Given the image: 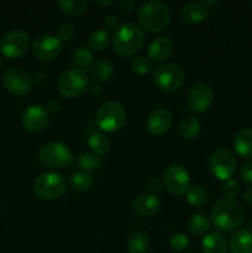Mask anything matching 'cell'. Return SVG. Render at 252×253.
Here are the masks:
<instances>
[{
  "mask_svg": "<svg viewBox=\"0 0 252 253\" xmlns=\"http://www.w3.org/2000/svg\"><path fill=\"white\" fill-rule=\"evenodd\" d=\"M114 76V66L108 61H100L91 68V78L98 83L110 81Z\"/></svg>",
  "mask_w": 252,
  "mask_h": 253,
  "instance_id": "d4e9b609",
  "label": "cell"
},
{
  "mask_svg": "<svg viewBox=\"0 0 252 253\" xmlns=\"http://www.w3.org/2000/svg\"><path fill=\"white\" fill-rule=\"evenodd\" d=\"M189 230L195 235H203L209 230L210 220L203 214H195L189 220Z\"/></svg>",
  "mask_w": 252,
  "mask_h": 253,
  "instance_id": "d6a6232c",
  "label": "cell"
},
{
  "mask_svg": "<svg viewBox=\"0 0 252 253\" xmlns=\"http://www.w3.org/2000/svg\"><path fill=\"white\" fill-rule=\"evenodd\" d=\"M94 184V179L88 172H77L69 178V185L77 192H86Z\"/></svg>",
  "mask_w": 252,
  "mask_h": 253,
  "instance_id": "484cf974",
  "label": "cell"
},
{
  "mask_svg": "<svg viewBox=\"0 0 252 253\" xmlns=\"http://www.w3.org/2000/svg\"><path fill=\"white\" fill-rule=\"evenodd\" d=\"M210 217L217 231H234L242 222V209L236 200L221 198L215 203Z\"/></svg>",
  "mask_w": 252,
  "mask_h": 253,
  "instance_id": "7a4b0ae2",
  "label": "cell"
},
{
  "mask_svg": "<svg viewBox=\"0 0 252 253\" xmlns=\"http://www.w3.org/2000/svg\"><path fill=\"white\" fill-rule=\"evenodd\" d=\"M209 168L212 174L220 180H229L236 170V160L230 151L217 148L209 157Z\"/></svg>",
  "mask_w": 252,
  "mask_h": 253,
  "instance_id": "9c48e42d",
  "label": "cell"
},
{
  "mask_svg": "<svg viewBox=\"0 0 252 253\" xmlns=\"http://www.w3.org/2000/svg\"><path fill=\"white\" fill-rule=\"evenodd\" d=\"M0 67H1V61H0Z\"/></svg>",
  "mask_w": 252,
  "mask_h": 253,
  "instance_id": "bcb514c9",
  "label": "cell"
},
{
  "mask_svg": "<svg viewBox=\"0 0 252 253\" xmlns=\"http://www.w3.org/2000/svg\"><path fill=\"white\" fill-rule=\"evenodd\" d=\"M30 47V37L26 32L14 30L4 36L0 42V49L2 54L9 58H19L22 57Z\"/></svg>",
  "mask_w": 252,
  "mask_h": 253,
  "instance_id": "8fae6325",
  "label": "cell"
},
{
  "mask_svg": "<svg viewBox=\"0 0 252 253\" xmlns=\"http://www.w3.org/2000/svg\"><path fill=\"white\" fill-rule=\"evenodd\" d=\"M200 4L204 5V6L207 7V6H214V5L219 4V1H207V0H202V1H200Z\"/></svg>",
  "mask_w": 252,
  "mask_h": 253,
  "instance_id": "f6af8a7d",
  "label": "cell"
},
{
  "mask_svg": "<svg viewBox=\"0 0 252 253\" xmlns=\"http://www.w3.org/2000/svg\"><path fill=\"white\" fill-rule=\"evenodd\" d=\"M188 245H189V240L183 234H175L170 239V247L175 251H183L187 249Z\"/></svg>",
  "mask_w": 252,
  "mask_h": 253,
  "instance_id": "8d00e7d4",
  "label": "cell"
},
{
  "mask_svg": "<svg viewBox=\"0 0 252 253\" xmlns=\"http://www.w3.org/2000/svg\"><path fill=\"white\" fill-rule=\"evenodd\" d=\"M173 51V43L167 37H158L153 40L148 46V58L156 63H162L169 58Z\"/></svg>",
  "mask_w": 252,
  "mask_h": 253,
  "instance_id": "e0dca14e",
  "label": "cell"
},
{
  "mask_svg": "<svg viewBox=\"0 0 252 253\" xmlns=\"http://www.w3.org/2000/svg\"><path fill=\"white\" fill-rule=\"evenodd\" d=\"M172 126V115L166 109H157L152 111L146 121V127L152 135H163Z\"/></svg>",
  "mask_w": 252,
  "mask_h": 253,
  "instance_id": "2e32d148",
  "label": "cell"
},
{
  "mask_svg": "<svg viewBox=\"0 0 252 253\" xmlns=\"http://www.w3.org/2000/svg\"><path fill=\"white\" fill-rule=\"evenodd\" d=\"M153 79H155L156 85L161 90L166 91V93H173L183 85L184 73L177 64L163 63L156 69Z\"/></svg>",
  "mask_w": 252,
  "mask_h": 253,
  "instance_id": "ba28073f",
  "label": "cell"
},
{
  "mask_svg": "<svg viewBox=\"0 0 252 253\" xmlns=\"http://www.w3.org/2000/svg\"><path fill=\"white\" fill-rule=\"evenodd\" d=\"M118 16H115V15L113 14L106 15L105 19H104V24H105L106 27H109V29H115V27L118 26Z\"/></svg>",
  "mask_w": 252,
  "mask_h": 253,
  "instance_id": "f35d334b",
  "label": "cell"
},
{
  "mask_svg": "<svg viewBox=\"0 0 252 253\" xmlns=\"http://www.w3.org/2000/svg\"><path fill=\"white\" fill-rule=\"evenodd\" d=\"M41 163L49 168H63L73 162L71 148L62 142H49L39 153Z\"/></svg>",
  "mask_w": 252,
  "mask_h": 253,
  "instance_id": "52a82bcc",
  "label": "cell"
},
{
  "mask_svg": "<svg viewBox=\"0 0 252 253\" xmlns=\"http://www.w3.org/2000/svg\"><path fill=\"white\" fill-rule=\"evenodd\" d=\"M251 4H252V1H251Z\"/></svg>",
  "mask_w": 252,
  "mask_h": 253,
  "instance_id": "681fc988",
  "label": "cell"
},
{
  "mask_svg": "<svg viewBox=\"0 0 252 253\" xmlns=\"http://www.w3.org/2000/svg\"><path fill=\"white\" fill-rule=\"evenodd\" d=\"M234 146L237 155L245 160H252V128H241L234 138Z\"/></svg>",
  "mask_w": 252,
  "mask_h": 253,
  "instance_id": "44dd1931",
  "label": "cell"
},
{
  "mask_svg": "<svg viewBox=\"0 0 252 253\" xmlns=\"http://www.w3.org/2000/svg\"><path fill=\"white\" fill-rule=\"evenodd\" d=\"M240 175H241L242 182L246 183V184H251L252 183V162L246 163V165L242 167Z\"/></svg>",
  "mask_w": 252,
  "mask_h": 253,
  "instance_id": "74e56055",
  "label": "cell"
},
{
  "mask_svg": "<svg viewBox=\"0 0 252 253\" xmlns=\"http://www.w3.org/2000/svg\"><path fill=\"white\" fill-rule=\"evenodd\" d=\"M242 197H244L245 202L252 204V187L247 188V189L244 192V194H242Z\"/></svg>",
  "mask_w": 252,
  "mask_h": 253,
  "instance_id": "7bdbcfd3",
  "label": "cell"
},
{
  "mask_svg": "<svg viewBox=\"0 0 252 253\" xmlns=\"http://www.w3.org/2000/svg\"><path fill=\"white\" fill-rule=\"evenodd\" d=\"M93 53L86 47H78L77 49H74L73 54H72V62L78 67V69H82V71L89 68L93 63Z\"/></svg>",
  "mask_w": 252,
  "mask_h": 253,
  "instance_id": "4316f807",
  "label": "cell"
},
{
  "mask_svg": "<svg viewBox=\"0 0 252 253\" xmlns=\"http://www.w3.org/2000/svg\"><path fill=\"white\" fill-rule=\"evenodd\" d=\"M88 146L94 155L104 156L109 152L110 142L103 132L95 130L88 136Z\"/></svg>",
  "mask_w": 252,
  "mask_h": 253,
  "instance_id": "603a6c76",
  "label": "cell"
},
{
  "mask_svg": "<svg viewBox=\"0 0 252 253\" xmlns=\"http://www.w3.org/2000/svg\"><path fill=\"white\" fill-rule=\"evenodd\" d=\"M61 109V103H59L57 99H51V100L47 101V105H46V110L48 113H57V111Z\"/></svg>",
  "mask_w": 252,
  "mask_h": 253,
  "instance_id": "ab89813d",
  "label": "cell"
},
{
  "mask_svg": "<svg viewBox=\"0 0 252 253\" xmlns=\"http://www.w3.org/2000/svg\"><path fill=\"white\" fill-rule=\"evenodd\" d=\"M160 208V200L155 194H142L133 202V211L141 217H148L156 214Z\"/></svg>",
  "mask_w": 252,
  "mask_h": 253,
  "instance_id": "ac0fdd59",
  "label": "cell"
},
{
  "mask_svg": "<svg viewBox=\"0 0 252 253\" xmlns=\"http://www.w3.org/2000/svg\"><path fill=\"white\" fill-rule=\"evenodd\" d=\"M110 34H109L106 30L99 29L96 31L91 32V35L89 36V46L91 49H95V51H104V49L108 47V44L110 43Z\"/></svg>",
  "mask_w": 252,
  "mask_h": 253,
  "instance_id": "f546056e",
  "label": "cell"
},
{
  "mask_svg": "<svg viewBox=\"0 0 252 253\" xmlns=\"http://www.w3.org/2000/svg\"><path fill=\"white\" fill-rule=\"evenodd\" d=\"M200 132V123L195 116H188L180 123V133L187 140H194Z\"/></svg>",
  "mask_w": 252,
  "mask_h": 253,
  "instance_id": "f1b7e54d",
  "label": "cell"
},
{
  "mask_svg": "<svg viewBox=\"0 0 252 253\" xmlns=\"http://www.w3.org/2000/svg\"><path fill=\"white\" fill-rule=\"evenodd\" d=\"M61 51L62 42L51 35H41L32 43V52L40 61H53L59 56Z\"/></svg>",
  "mask_w": 252,
  "mask_h": 253,
  "instance_id": "4fadbf2b",
  "label": "cell"
},
{
  "mask_svg": "<svg viewBox=\"0 0 252 253\" xmlns=\"http://www.w3.org/2000/svg\"><path fill=\"white\" fill-rule=\"evenodd\" d=\"M126 113L116 101H106L96 114V125L105 132H118L125 126Z\"/></svg>",
  "mask_w": 252,
  "mask_h": 253,
  "instance_id": "277c9868",
  "label": "cell"
},
{
  "mask_svg": "<svg viewBox=\"0 0 252 253\" xmlns=\"http://www.w3.org/2000/svg\"><path fill=\"white\" fill-rule=\"evenodd\" d=\"M77 165L79 168L83 169V172H91V170H96L100 168L101 161L99 156L94 155L93 152H85L82 153L78 158H77Z\"/></svg>",
  "mask_w": 252,
  "mask_h": 253,
  "instance_id": "4dcf8cb0",
  "label": "cell"
},
{
  "mask_svg": "<svg viewBox=\"0 0 252 253\" xmlns=\"http://www.w3.org/2000/svg\"><path fill=\"white\" fill-rule=\"evenodd\" d=\"M130 69L132 73L138 74V76H145L152 71V64L145 57H136L131 61Z\"/></svg>",
  "mask_w": 252,
  "mask_h": 253,
  "instance_id": "836d02e7",
  "label": "cell"
},
{
  "mask_svg": "<svg viewBox=\"0 0 252 253\" xmlns=\"http://www.w3.org/2000/svg\"><path fill=\"white\" fill-rule=\"evenodd\" d=\"M214 100V94L208 84L198 83L190 88L188 93V105L194 113H205L210 109Z\"/></svg>",
  "mask_w": 252,
  "mask_h": 253,
  "instance_id": "5bb4252c",
  "label": "cell"
},
{
  "mask_svg": "<svg viewBox=\"0 0 252 253\" xmlns=\"http://www.w3.org/2000/svg\"><path fill=\"white\" fill-rule=\"evenodd\" d=\"M120 5L124 10H126V11H131V10H133V7L136 6V1H132V0H123V1L120 2Z\"/></svg>",
  "mask_w": 252,
  "mask_h": 253,
  "instance_id": "b9f144b4",
  "label": "cell"
},
{
  "mask_svg": "<svg viewBox=\"0 0 252 253\" xmlns=\"http://www.w3.org/2000/svg\"><path fill=\"white\" fill-rule=\"evenodd\" d=\"M251 37H252V32H251Z\"/></svg>",
  "mask_w": 252,
  "mask_h": 253,
  "instance_id": "c3c4849f",
  "label": "cell"
},
{
  "mask_svg": "<svg viewBox=\"0 0 252 253\" xmlns=\"http://www.w3.org/2000/svg\"><path fill=\"white\" fill-rule=\"evenodd\" d=\"M185 199L193 207H203L208 202V193L202 187H189Z\"/></svg>",
  "mask_w": 252,
  "mask_h": 253,
  "instance_id": "1f68e13d",
  "label": "cell"
},
{
  "mask_svg": "<svg viewBox=\"0 0 252 253\" xmlns=\"http://www.w3.org/2000/svg\"><path fill=\"white\" fill-rule=\"evenodd\" d=\"M0 210H1V207H0Z\"/></svg>",
  "mask_w": 252,
  "mask_h": 253,
  "instance_id": "7dc6e473",
  "label": "cell"
},
{
  "mask_svg": "<svg viewBox=\"0 0 252 253\" xmlns=\"http://www.w3.org/2000/svg\"><path fill=\"white\" fill-rule=\"evenodd\" d=\"M62 12L68 16H79L84 14L88 7V2L85 0H61L57 2Z\"/></svg>",
  "mask_w": 252,
  "mask_h": 253,
  "instance_id": "cb8c5ba5",
  "label": "cell"
},
{
  "mask_svg": "<svg viewBox=\"0 0 252 253\" xmlns=\"http://www.w3.org/2000/svg\"><path fill=\"white\" fill-rule=\"evenodd\" d=\"M95 4L100 5V6H110L114 4L113 0H108V1H101V0H95Z\"/></svg>",
  "mask_w": 252,
  "mask_h": 253,
  "instance_id": "ee69618b",
  "label": "cell"
},
{
  "mask_svg": "<svg viewBox=\"0 0 252 253\" xmlns=\"http://www.w3.org/2000/svg\"><path fill=\"white\" fill-rule=\"evenodd\" d=\"M163 183L169 193L174 195H183L189 189V173L183 166L173 165L166 169L163 174Z\"/></svg>",
  "mask_w": 252,
  "mask_h": 253,
  "instance_id": "7c38bea8",
  "label": "cell"
},
{
  "mask_svg": "<svg viewBox=\"0 0 252 253\" xmlns=\"http://www.w3.org/2000/svg\"><path fill=\"white\" fill-rule=\"evenodd\" d=\"M89 85V78L85 71L73 68L66 71L57 82V89L64 98H76L83 94Z\"/></svg>",
  "mask_w": 252,
  "mask_h": 253,
  "instance_id": "8992f818",
  "label": "cell"
},
{
  "mask_svg": "<svg viewBox=\"0 0 252 253\" xmlns=\"http://www.w3.org/2000/svg\"><path fill=\"white\" fill-rule=\"evenodd\" d=\"M203 251L204 253H226L227 244L224 236L217 232H210L203 239Z\"/></svg>",
  "mask_w": 252,
  "mask_h": 253,
  "instance_id": "7402d4cb",
  "label": "cell"
},
{
  "mask_svg": "<svg viewBox=\"0 0 252 253\" xmlns=\"http://www.w3.org/2000/svg\"><path fill=\"white\" fill-rule=\"evenodd\" d=\"M147 187L151 192H158L161 187H162V184H161V180L158 178H151L147 183Z\"/></svg>",
  "mask_w": 252,
  "mask_h": 253,
  "instance_id": "60d3db41",
  "label": "cell"
},
{
  "mask_svg": "<svg viewBox=\"0 0 252 253\" xmlns=\"http://www.w3.org/2000/svg\"><path fill=\"white\" fill-rule=\"evenodd\" d=\"M113 48L119 56L131 57L145 44V32L135 24H123L113 35Z\"/></svg>",
  "mask_w": 252,
  "mask_h": 253,
  "instance_id": "6da1fadb",
  "label": "cell"
},
{
  "mask_svg": "<svg viewBox=\"0 0 252 253\" xmlns=\"http://www.w3.org/2000/svg\"><path fill=\"white\" fill-rule=\"evenodd\" d=\"M209 15V10L200 2H189L182 7L180 16L184 22L189 25H198L204 21Z\"/></svg>",
  "mask_w": 252,
  "mask_h": 253,
  "instance_id": "ffe728a7",
  "label": "cell"
},
{
  "mask_svg": "<svg viewBox=\"0 0 252 253\" xmlns=\"http://www.w3.org/2000/svg\"><path fill=\"white\" fill-rule=\"evenodd\" d=\"M2 82H4V86L10 93L19 96L27 95L31 93L34 88V77L22 69L12 68L6 71Z\"/></svg>",
  "mask_w": 252,
  "mask_h": 253,
  "instance_id": "30bf717a",
  "label": "cell"
},
{
  "mask_svg": "<svg viewBox=\"0 0 252 253\" xmlns=\"http://www.w3.org/2000/svg\"><path fill=\"white\" fill-rule=\"evenodd\" d=\"M67 183L58 173H43L34 182V192L40 199H58L66 193Z\"/></svg>",
  "mask_w": 252,
  "mask_h": 253,
  "instance_id": "5b68a950",
  "label": "cell"
},
{
  "mask_svg": "<svg viewBox=\"0 0 252 253\" xmlns=\"http://www.w3.org/2000/svg\"><path fill=\"white\" fill-rule=\"evenodd\" d=\"M230 250L232 253H252V231L240 229L230 237Z\"/></svg>",
  "mask_w": 252,
  "mask_h": 253,
  "instance_id": "d6986e66",
  "label": "cell"
},
{
  "mask_svg": "<svg viewBox=\"0 0 252 253\" xmlns=\"http://www.w3.org/2000/svg\"><path fill=\"white\" fill-rule=\"evenodd\" d=\"M222 193H224L225 197L229 198V199H234V198H236L240 193L239 183L234 179L226 180L224 187H222Z\"/></svg>",
  "mask_w": 252,
  "mask_h": 253,
  "instance_id": "d590c367",
  "label": "cell"
},
{
  "mask_svg": "<svg viewBox=\"0 0 252 253\" xmlns=\"http://www.w3.org/2000/svg\"><path fill=\"white\" fill-rule=\"evenodd\" d=\"M21 123L30 132H42L48 126L49 114L43 106L31 105L22 113Z\"/></svg>",
  "mask_w": 252,
  "mask_h": 253,
  "instance_id": "9a60e30c",
  "label": "cell"
},
{
  "mask_svg": "<svg viewBox=\"0 0 252 253\" xmlns=\"http://www.w3.org/2000/svg\"><path fill=\"white\" fill-rule=\"evenodd\" d=\"M137 19L142 30L148 32H161L169 25L170 14L162 1L152 0L145 2L140 7Z\"/></svg>",
  "mask_w": 252,
  "mask_h": 253,
  "instance_id": "3957f363",
  "label": "cell"
},
{
  "mask_svg": "<svg viewBox=\"0 0 252 253\" xmlns=\"http://www.w3.org/2000/svg\"><path fill=\"white\" fill-rule=\"evenodd\" d=\"M76 35V29H74L73 25L71 24H63L57 29V39L61 42H67L71 41L72 39Z\"/></svg>",
  "mask_w": 252,
  "mask_h": 253,
  "instance_id": "e575fe53",
  "label": "cell"
},
{
  "mask_svg": "<svg viewBox=\"0 0 252 253\" xmlns=\"http://www.w3.org/2000/svg\"><path fill=\"white\" fill-rule=\"evenodd\" d=\"M150 246L148 236L143 232H135L127 241V249L131 253H145Z\"/></svg>",
  "mask_w": 252,
  "mask_h": 253,
  "instance_id": "83f0119b",
  "label": "cell"
}]
</instances>
